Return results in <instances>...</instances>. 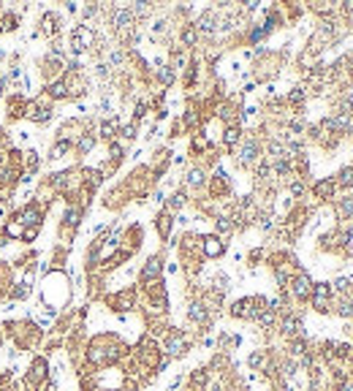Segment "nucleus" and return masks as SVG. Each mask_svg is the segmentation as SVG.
Masks as SVG:
<instances>
[{"mask_svg": "<svg viewBox=\"0 0 353 391\" xmlns=\"http://www.w3.org/2000/svg\"><path fill=\"white\" fill-rule=\"evenodd\" d=\"M90 44H93V30L84 27V25L74 30V38H71V49H74V52H82V49H87Z\"/></svg>", "mask_w": 353, "mask_h": 391, "instance_id": "nucleus-1", "label": "nucleus"}, {"mask_svg": "<svg viewBox=\"0 0 353 391\" xmlns=\"http://www.w3.org/2000/svg\"><path fill=\"white\" fill-rule=\"evenodd\" d=\"M166 350H169L171 356H179V353L188 350V339H185L182 334H171L169 342H166Z\"/></svg>", "mask_w": 353, "mask_h": 391, "instance_id": "nucleus-2", "label": "nucleus"}, {"mask_svg": "<svg viewBox=\"0 0 353 391\" xmlns=\"http://www.w3.org/2000/svg\"><path fill=\"white\" fill-rule=\"evenodd\" d=\"M294 293H296L299 299L310 296V277H307V275H299V277H296V280H294Z\"/></svg>", "mask_w": 353, "mask_h": 391, "instance_id": "nucleus-3", "label": "nucleus"}, {"mask_svg": "<svg viewBox=\"0 0 353 391\" xmlns=\"http://www.w3.org/2000/svg\"><path fill=\"white\" fill-rule=\"evenodd\" d=\"M329 291H331V288L326 286V283H321V286L315 288V307H318V310H326V299H329Z\"/></svg>", "mask_w": 353, "mask_h": 391, "instance_id": "nucleus-4", "label": "nucleus"}, {"mask_svg": "<svg viewBox=\"0 0 353 391\" xmlns=\"http://www.w3.org/2000/svg\"><path fill=\"white\" fill-rule=\"evenodd\" d=\"M41 220V209H33V207H27V209L19 215V223L22 226H30V223H38Z\"/></svg>", "mask_w": 353, "mask_h": 391, "instance_id": "nucleus-5", "label": "nucleus"}, {"mask_svg": "<svg viewBox=\"0 0 353 391\" xmlns=\"http://www.w3.org/2000/svg\"><path fill=\"white\" fill-rule=\"evenodd\" d=\"M130 22H133V14H130L128 8H120V11L114 14V25H117V27H128Z\"/></svg>", "mask_w": 353, "mask_h": 391, "instance_id": "nucleus-6", "label": "nucleus"}, {"mask_svg": "<svg viewBox=\"0 0 353 391\" xmlns=\"http://www.w3.org/2000/svg\"><path fill=\"white\" fill-rule=\"evenodd\" d=\"M204 250H206V256H220V253H223V245H220V239L209 236V239L204 242Z\"/></svg>", "mask_w": 353, "mask_h": 391, "instance_id": "nucleus-7", "label": "nucleus"}, {"mask_svg": "<svg viewBox=\"0 0 353 391\" xmlns=\"http://www.w3.org/2000/svg\"><path fill=\"white\" fill-rule=\"evenodd\" d=\"M282 329H285V334H302V321L299 318H285V323H282Z\"/></svg>", "mask_w": 353, "mask_h": 391, "instance_id": "nucleus-8", "label": "nucleus"}, {"mask_svg": "<svg viewBox=\"0 0 353 391\" xmlns=\"http://www.w3.org/2000/svg\"><path fill=\"white\" fill-rule=\"evenodd\" d=\"M158 272H160V261H158V258H152V261H147V266H144L141 277H144V280H150V277H155Z\"/></svg>", "mask_w": 353, "mask_h": 391, "instance_id": "nucleus-9", "label": "nucleus"}, {"mask_svg": "<svg viewBox=\"0 0 353 391\" xmlns=\"http://www.w3.org/2000/svg\"><path fill=\"white\" fill-rule=\"evenodd\" d=\"M255 152H258V147H255L253 141H250V144H247L245 150H242V163H253V160H255Z\"/></svg>", "mask_w": 353, "mask_h": 391, "instance_id": "nucleus-10", "label": "nucleus"}, {"mask_svg": "<svg viewBox=\"0 0 353 391\" xmlns=\"http://www.w3.org/2000/svg\"><path fill=\"white\" fill-rule=\"evenodd\" d=\"M68 147H71L68 141H65V139H60L57 144L52 147V155H49V158H63V152H68Z\"/></svg>", "mask_w": 353, "mask_h": 391, "instance_id": "nucleus-11", "label": "nucleus"}, {"mask_svg": "<svg viewBox=\"0 0 353 391\" xmlns=\"http://www.w3.org/2000/svg\"><path fill=\"white\" fill-rule=\"evenodd\" d=\"M188 315L193 318V321H206V313H204V307H201V304H193Z\"/></svg>", "mask_w": 353, "mask_h": 391, "instance_id": "nucleus-12", "label": "nucleus"}, {"mask_svg": "<svg viewBox=\"0 0 353 391\" xmlns=\"http://www.w3.org/2000/svg\"><path fill=\"white\" fill-rule=\"evenodd\" d=\"M49 93H52L54 98H63V95H65V84H63V82H54V84H49Z\"/></svg>", "mask_w": 353, "mask_h": 391, "instance_id": "nucleus-13", "label": "nucleus"}, {"mask_svg": "<svg viewBox=\"0 0 353 391\" xmlns=\"http://www.w3.org/2000/svg\"><path fill=\"white\" fill-rule=\"evenodd\" d=\"M239 139V130L236 128H231V130H226V144H234V141Z\"/></svg>", "mask_w": 353, "mask_h": 391, "instance_id": "nucleus-14", "label": "nucleus"}, {"mask_svg": "<svg viewBox=\"0 0 353 391\" xmlns=\"http://www.w3.org/2000/svg\"><path fill=\"white\" fill-rule=\"evenodd\" d=\"M340 315H353V302H342L340 304Z\"/></svg>", "mask_w": 353, "mask_h": 391, "instance_id": "nucleus-15", "label": "nucleus"}, {"mask_svg": "<svg viewBox=\"0 0 353 391\" xmlns=\"http://www.w3.org/2000/svg\"><path fill=\"white\" fill-rule=\"evenodd\" d=\"M90 147H93V136H84V139L79 141V150H82V152H87Z\"/></svg>", "mask_w": 353, "mask_h": 391, "instance_id": "nucleus-16", "label": "nucleus"}, {"mask_svg": "<svg viewBox=\"0 0 353 391\" xmlns=\"http://www.w3.org/2000/svg\"><path fill=\"white\" fill-rule=\"evenodd\" d=\"M114 136V123H103V139H112Z\"/></svg>", "mask_w": 353, "mask_h": 391, "instance_id": "nucleus-17", "label": "nucleus"}, {"mask_svg": "<svg viewBox=\"0 0 353 391\" xmlns=\"http://www.w3.org/2000/svg\"><path fill=\"white\" fill-rule=\"evenodd\" d=\"M188 182H190V185H201V171H190Z\"/></svg>", "mask_w": 353, "mask_h": 391, "instance_id": "nucleus-18", "label": "nucleus"}, {"mask_svg": "<svg viewBox=\"0 0 353 391\" xmlns=\"http://www.w3.org/2000/svg\"><path fill=\"white\" fill-rule=\"evenodd\" d=\"M182 204H185V196L182 193H176L174 199H171V207H182Z\"/></svg>", "mask_w": 353, "mask_h": 391, "instance_id": "nucleus-19", "label": "nucleus"}]
</instances>
